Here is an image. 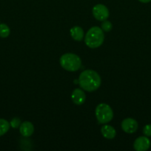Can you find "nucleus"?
Segmentation results:
<instances>
[{
	"instance_id": "13",
	"label": "nucleus",
	"mask_w": 151,
	"mask_h": 151,
	"mask_svg": "<svg viewBox=\"0 0 151 151\" xmlns=\"http://www.w3.org/2000/svg\"><path fill=\"white\" fill-rule=\"evenodd\" d=\"M10 33V29L9 27L5 24H0V37L5 38L9 36Z\"/></svg>"
},
{
	"instance_id": "4",
	"label": "nucleus",
	"mask_w": 151,
	"mask_h": 151,
	"mask_svg": "<svg viewBox=\"0 0 151 151\" xmlns=\"http://www.w3.org/2000/svg\"><path fill=\"white\" fill-rule=\"evenodd\" d=\"M96 119L101 124L108 123L113 117V111L109 105L106 103H100L98 105L95 111Z\"/></svg>"
},
{
	"instance_id": "14",
	"label": "nucleus",
	"mask_w": 151,
	"mask_h": 151,
	"mask_svg": "<svg viewBox=\"0 0 151 151\" xmlns=\"http://www.w3.org/2000/svg\"><path fill=\"white\" fill-rule=\"evenodd\" d=\"M101 28H102V30L105 31V32H110V31L112 29L113 24H111L110 22H109V21L105 20L102 22V25H101Z\"/></svg>"
},
{
	"instance_id": "9",
	"label": "nucleus",
	"mask_w": 151,
	"mask_h": 151,
	"mask_svg": "<svg viewBox=\"0 0 151 151\" xmlns=\"http://www.w3.org/2000/svg\"><path fill=\"white\" fill-rule=\"evenodd\" d=\"M19 131L24 137H29L33 134L34 126L30 122L25 121L22 122L19 126Z\"/></svg>"
},
{
	"instance_id": "7",
	"label": "nucleus",
	"mask_w": 151,
	"mask_h": 151,
	"mask_svg": "<svg viewBox=\"0 0 151 151\" xmlns=\"http://www.w3.org/2000/svg\"><path fill=\"white\" fill-rule=\"evenodd\" d=\"M150 141L147 137H139L135 140L133 147L137 151H146L150 147Z\"/></svg>"
},
{
	"instance_id": "12",
	"label": "nucleus",
	"mask_w": 151,
	"mask_h": 151,
	"mask_svg": "<svg viewBox=\"0 0 151 151\" xmlns=\"http://www.w3.org/2000/svg\"><path fill=\"white\" fill-rule=\"evenodd\" d=\"M10 123L4 119H0V137L4 135L10 129Z\"/></svg>"
},
{
	"instance_id": "15",
	"label": "nucleus",
	"mask_w": 151,
	"mask_h": 151,
	"mask_svg": "<svg viewBox=\"0 0 151 151\" xmlns=\"http://www.w3.org/2000/svg\"><path fill=\"white\" fill-rule=\"evenodd\" d=\"M21 124L22 123H21L20 119H19V118L17 117H14L13 119H12V120L10 121V126H11L13 128H19V127L20 126Z\"/></svg>"
},
{
	"instance_id": "2",
	"label": "nucleus",
	"mask_w": 151,
	"mask_h": 151,
	"mask_svg": "<svg viewBox=\"0 0 151 151\" xmlns=\"http://www.w3.org/2000/svg\"><path fill=\"white\" fill-rule=\"evenodd\" d=\"M105 40V34L102 28L97 26L92 27L89 29L84 37V42L88 47L91 49L100 47Z\"/></svg>"
},
{
	"instance_id": "1",
	"label": "nucleus",
	"mask_w": 151,
	"mask_h": 151,
	"mask_svg": "<svg viewBox=\"0 0 151 151\" xmlns=\"http://www.w3.org/2000/svg\"><path fill=\"white\" fill-rule=\"evenodd\" d=\"M78 82L83 90L91 92L96 91L100 87L102 80L96 71L87 69L80 74Z\"/></svg>"
},
{
	"instance_id": "5",
	"label": "nucleus",
	"mask_w": 151,
	"mask_h": 151,
	"mask_svg": "<svg viewBox=\"0 0 151 151\" xmlns=\"http://www.w3.org/2000/svg\"><path fill=\"white\" fill-rule=\"evenodd\" d=\"M92 12H93V15L95 19H97L98 21H101V22L107 20L110 15L109 10L107 7L102 4H96L93 7Z\"/></svg>"
},
{
	"instance_id": "11",
	"label": "nucleus",
	"mask_w": 151,
	"mask_h": 151,
	"mask_svg": "<svg viewBox=\"0 0 151 151\" xmlns=\"http://www.w3.org/2000/svg\"><path fill=\"white\" fill-rule=\"evenodd\" d=\"M70 32L73 39L76 41H81L84 38V31L79 26H75L72 27Z\"/></svg>"
},
{
	"instance_id": "6",
	"label": "nucleus",
	"mask_w": 151,
	"mask_h": 151,
	"mask_svg": "<svg viewBox=\"0 0 151 151\" xmlns=\"http://www.w3.org/2000/svg\"><path fill=\"white\" fill-rule=\"evenodd\" d=\"M138 122L133 118H126L121 122V128L127 134H133L138 129Z\"/></svg>"
},
{
	"instance_id": "16",
	"label": "nucleus",
	"mask_w": 151,
	"mask_h": 151,
	"mask_svg": "<svg viewBox=\"0 0 151 151\" xmlns=\"http://www.w3.org/2000/svg\"><path fill=\"white\" fill-rule=\"evenodd\" d=\"M143 134L146 137H151V125H146L143 128Z\"/></svg>"
},
{
	"instance_id": "17",
	"label": "nucleus",
	"mask_w": 151,
	"mask_h": 151,
	"mask_svg": "<svg viewBox=\"0 0 151 151\" xmlns=\"http://www.w3.org/2000/svg\"><path fill=\"white\" fill-rule=\"evenodd\" d=\"M140 2H142V3H149L150 2L151 0H139Z\"/></svg>"
},
{
	"instance_id": "8",
	"label": "nucleus",
	"mask_w": 151,
	"mask_h": 151,
	"mask_svg": "<svg viewBox=\"0 0 151 151\" xmlns=\"http://www.w3.org/2000/svg\"><path fill=\"white\" fill-rule=\"evenodd\" d=\"M71 99L74 104L77 105V106H81L85 102V93L81 88H76L71 94Z\"/></svg>"
},
{
	"instance_id": "10",
	"label": "nucleus",
	"mask_w": 151,
	"mask_h": 151,
	"mask_svg": "<svg viewBox=\"0 0 151 151\" xmlns=\"http://www.w3.org/2000/svg\"><path fill=\"white\" fill-rule=\"evenodd\" d=\"M101 132H102L103 137L107 139H112L115 138V135H116V131H115V128L109 125H105L102 126Z\"/></svg>"
},
{
	"instance_id": "3",
	"label": "nucleus",
	"mask_w": 151,
	"mask_h": 151,
	"mask_svg": "<svg viewBox=\"0 0 151 151\" xmlns=\"http://www.w3.org/2000/svg\"><path fill=\"white\" fill-rule=\"evenodd\" d=\"M59 62L62 67L69 72H76L81 66V60L79 56L73 53H65L62 55Z\"/></svg>"
}]
</instances>
